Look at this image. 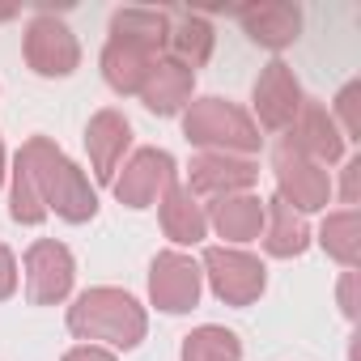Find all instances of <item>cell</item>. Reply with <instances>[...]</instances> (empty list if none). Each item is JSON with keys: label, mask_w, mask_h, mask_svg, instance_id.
Wrapping results in <instances>:
<instances>
[{"label": "cell", "mask_w": 361, "mask_h": 361, "mask_svg": "<svg viewBox=\"0 0 361 361\" xmlns=\"http://www.w3.org/2000/svg\"><path fill=\"white\" fill-rule=\"evenodd\" d=\"M255 102H259V111H264V119H268L272 128L285 123V119L298 111V85L289 81L285 64H272V68H268V77L255 85Z\"/></svg>", "instance_id": "obj_6"}, {"label": "cell", "mask_w": 361, "mask_h": 361, "mask_svg": "<svg viewBox=\"0 0 361 361\" xmlns=\"http://www.w3.org/2000/svg\"><path fill=\"white\" fill-rule=\"evenodd\" d=\"M132 170H140V183H153V170H170V157H166V153H140ZM119 196H128V200H132V204L140 209V196L149 200V188L140 192L136 183H128V188H119Z\"/></svg>", "instance_id": "obj_9"}, {"label": "cell", "mask_w": 361, "mask_h": 361, "mask_svg": "<svg viewBox=\"0 0 361 361\" xmlns=\"http://www.w3.org/2000/svg\"><path fill=\"white\" fill-rule=\"evenodd\" d=\"M251 30L255 43L264 47H285L298 39V9H285V5H259V9H243L238 13Z\"/></svg>", "instance_id": "obj_5"}, {"label": "cell", "mask_w": 361, "mask_h": 361, "mask_svg": "<svg viewBox=\"0 0 361 361\" xmlns=\"http://www.w3.org/2000/svg\"><path fill=\"white\" fill-rule=\"evenodd\" d=\"M157 77H161V81H157L145 98H149L153 111L170 115L178 102H183V90H188V81H192V68H183V64H166V68H157Z\"/></svg>", "instance_id": "obj_8"}, {"label": "cell", "mask_w": 361, "mask_h": 361, "mask_svg": "<svg viewBox=\"0 0 361 361\" xmlns=\"http://www.w3.org/2000/svg\"><path fill=\"white\" fill-rule=\"evenodd\" d=\"M13 289V259H9V251L0 247V298H5Z\"/></svg>", "instance_id": "obj_10"}, {"label": "cell", "mask_w": 361, "mask_h": 361, "mask_svg": "<svg viewBox=\"0 0 361 361\" xmlns=\"http://www.w3.org/2000/svg\"><path fill=\"white\" fill-rule=\"evenodd\" d=\"M68 281H73V259H68V251L56 247V243H39V247L30 251V293H35L39 302H51V298H64Z\"/></svg>", "instance_id": "obj_4"}, {"label": "cell", "mask_w": 361, "mask_h": 361, "mask_svg": "<svg viewBox=\"0 0 361 361\" xmlns=\"http://www.w3.org/2000/svg\"><path fill=\"white\" fill-rule=\"evenodd\" d=\"M209 268H213V285L221 298L230 302H251L264 289V268L247 255L234 251H209Z\"/></svg>", "instance_id": "obj_2"}, {"label": "cell", "mask_w": 361, "mask_h": 361, "mask_svg": "<svg viewBox=\"0 0 361 361\" xmlns=\"http://www.w3.org/2000/svg\"><path fill=\"white\" fill-rule=\"evenodd\" d=\"M90 145L98 153V178H111V149L128 145V123L115 119V115H98L94 128H90Z\"/></svg>", "instance_id": "obj_7"}, {"label": "cell", "mask_w": 361, "mask_h": 361, "mask_svg": "<svg viewBox=\"0 0 361 361\" xmlns=\"http://www.w3.org/2000/svg\"><path fill=\"white\" fill-rule=\"evenodd\" d=\"M200 285H196V268L178 255H161L153 264V298L166 306V310H188L196 302Z\"/></svg>", "instance_id": "obj_3"}, {"label": "cell", "mask_w": 361, "mask_h": 361, "mask_svg": "<svg viewBox=\"0 0 361 361\" xmlns=\"http://www.w3.org/2000/svg\"><path fill=\"white\" fill-rule=\"evenodd\" d=\"M68 361H111L106 353H98V348H81V353H73Z\"/></svg>", "instance_id": "obj_11"}, {"label": "cell", "mask_w": 361, "mask_h": 361, "mask_svg": "<svg viewBox=\"0 0 361 361\" xmlns=\"http://www.w3.org/2000/svg\"><path fill=\"white\" fill-rule=\"evenodd\" d=\"M26 56H30V64H35L43 77H64V73H73V64H77V43H73V35H68L60 22L39 18V22L30 26Z\"/></svg>", "instance_id": "obj_1"}]
</instances>
